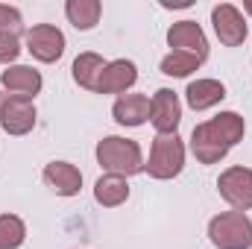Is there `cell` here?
<instances>
[{
    "instance_id": "6da1fadb",
    "label": "cell",
    "mask_w": 252,
    "mask_h": 249,
    "mask_svg": "<svg viewBox=\"0 0 252 249\" xmlns=\"http://www.w3.org/2000/svg\"><path fill=\"white\" fill-rule=\"evenodd\" d=\"M97 161L103 170L115 173V176H135L144 170V156L138 141H129L121 135H109L97 144Z\"/></svg>"
},
{
    "instance_id": "7a4b0ae2",
    "label": "cell",
    "mask_w": 252,
    "mask_h": 249,
    "mask_svg": "<svg viewBox=\"0 0 252 249\" xmlns=\"http://www.w3.org/2000/svg\"><path fill=\"white\" fill-rule=\"evenodd\" d=\"M208 238L217 249H250L252 247V220L244 211H223L211 217Z\"/></svg>"
},
{
    "instance_id": "3957f363",
    "label": "cell",
    "mask_w": 252,
    "mask_h": 249,
    "mask_svg": "<svg viewBox=\"0 0 252 249\" xmlns=\"http://www.w3.org/2000/svg\"><path fill=\"white\" fill-rule=\"evenodd\" d=\"M185 167V144L179 135H158L153 141L150 158L144 161V170L153 179H173Z\"/></svg>"
},
{
    "instance_id": "277c9868",
    "label": "cell",
    "mask_w": 252,
    "mask_h": 249,
    "mask_svg": "<svg viewBox=\"0 0 252 249\" xmlns=\"http://www.w3.org/2000/svg\"><path fill=\"white\" fill-rule=\"evenodd\" d=\"M220 196L235 208V211H250L252 208V170L250 167H229L217 179Z\"/></svg>"
},
{
    "instance_id": "5b68a950",
    "label": "cell",
    "mask_w": 252,
    "mask_h": 249,
    "mask_svg": "<svg viewBox=\"0 0 252 249\" xmlns=\"http://www.w3.org/2000/svg\"><path fill=\"white\" fill-rule=\"evenodd\" d=\"M211 24H214L217 38H220L226 47H238V44H244L247 35H250L241 9L232 6V3H220V6H214V9H211Z\"/></svg>"
},
{
    "instance_id": "8992f818",
    "label": "cell",
    "mask_w": 252,
    "mask_h": 249,
    "mask_svg": "<svg viewBox=\"0 0 252 249\" xmlns=\"http://www.w3.org/2000/svg\"><path fill=\"white\" fill-rule=\"evenodd\" d=\"M27 50L38 62H59L64 53V35L53 24H35L27 30Z\"/></svg>"
},
{
    "instance_id": "52a82bcc",
    "label": "cell",
    "mask_w": 252,
    "mask_h": 249,
    "mask_svg": "<svg viewBox=\"0 0 252 249\" xmlns=\"http://www.w3.org/2000/svg\"><path fill=\"white\" fill-rule=\"evenodd\" d=\"M150 121L158 129V135H176V126L182 121V106L176 91L170 88H158L156 97L150 100Z\"/></svg>"
},
{
    "instance_id": "ba28073f",
    "label": "cell",
    "mask_w": 252,
    "mask_h": 249,
    "mask_svg": "<svg viewBox=\"0 0 252 249\" xmlns=\"http://www.w3.org/2000/svg\"><path fill=\"white\" fill-rule=\"evenodd\" d=\"M167 44L179 53L196 56L199 62H205V56H208V38H205V32L196 21H176L167 30Z\"/></svg>"
},
{
    "instance_id": "9c48e42d",
    "label": "cell",
    "mask_w": 252,
    "mask_h": 249,
    "mask_svg": "<svg viewBox=\"0 0 252 249\" xmlns=\"http://www.w3.org/2000/svg\"><path fill=\"white\" fill-rule=\"evenodd\" d=\"M0 126H3L6 135H27L35 126V106H32V100L6 97L3 112H0Z\"/></svg>"
},
{
    "instance_id": "30bf717a",
    "label": "cell",
    "mask_w": 252,
    "mask_h": 249,
    "mask_svg": "<svg viewBox=\"0 0 252 249\" xmlns=\"http://www.w3.org/2000/svg\"><path fill=\"white\" fill-rule=\"evenodd\" d=\"M0 85L9 91V97H24L32 100L41 91V73L27 64H12L0 73Z\"/></svg>"
},
{
    "instance_id": "8fae6325",
    "label": "cell",
    "mask_w": 252,
    "mask_h": 249,
    "mask_svg": "<svg viewBox=\"0 0 252 249\" xmlns=\"http://www.w3.org/2000/svg\"><path fill=\"white\" fill-rule=\"evenodd\" d=\"M138 79V67L129 59H115V62H106L100 79H97V94H124L126 88H132Z\"/></svg>"
},
{
    "instance_id": "7c38bea8",
    "label": "cell",
    "mask_w": 252,
    "mask_h": 249,
    "mask_svg": "<svg viewBox=\"0 0 252 249\" xmlns=\"http://www.w3.org/2000/svg\"><path fill=\"white\" fill-rule=\"evenodd\" d=\"M190 153L202 164H217L220 158H226L229 147L214 138V132L208 129V124H199V126H193V132H190Z\"/></svg>"
},
{
    "instance_id": "4fadbf2b",
    "label": "cell",
    "mask_w": 252,
    "mask_h": 249,
    "mask_svg": "<svg viewBox=\"0 0 252 249\" xmlns=\"http://www.w3.org/2000/svg\"><path fill=\"white\" fill-rule=\"evenodd\" d=\"M121 126H141L150 121V97L147 94H121L112 109Z\"/></svg>"
},
{
    "instance_id": "5bb4252c",
    "label": "cell",
    "mask_w": 252,
    "mask_h": 249,
    "mask_svg": "<svg viewBox=\"0 0 252 249\" xmlns=\"http://www.w3.org/2000/svg\"><path fill=\"white\" fill-rule=\"evenodd\" d=\"M44 182L53 187L59 196H76L82 187V173L67 161H50L44 167Z\"/></svg>"
},
{
    "instance_id": "9a60e30c",
    "label": "cell",
    "mask_w": 252,
    "mask_h": 249,
    "mask_svg": "<svg viewBox=\"0 0 252 249\" xmlns=\"http://www.w3.org/2000/svg\"><path fill=\"white\" fill-rule=\"evenodd\" d=\"M185 97H188V106L193 112H205V109L217 106L226 97V85L217 82V79H196V82L188 85Z\"/></svg>"
},
{
    "instance_id": "2e32d148",
    "label": "cell",
    "mask_w": 252,
    "mask_h": 249,
    "mask_svg": "<svg viewBox=\"0 0 252 249\" xmlns=\"http://www.w3.org/2000/svg\"><path fill=\"white\" fill-rule=\"evenodd\" d=\"M208 129L214 132V138L220 141V144H226L229 150L244 138V132H247V124H244V118L238 115V112H220L217 118H211V121H205Z\"/></svg>"
},
{
    "instance_id": "e0dca14e",
    "label": "cell",
    "mask_w": 252,
    "mask_h": 249,
    "mask_svg": "<svg viewBox=\"0 0 252 249\" xmlns=\"http://www.w3.org/2000/svg\"><path fill=\"white\" fill-rule=\"evenodd\" d=\"M94 199L103 205V208H118L129 199V182L124 176H115V173H106L97 179L94 185Z\"/></svg>"
},
{
    "instance_id": "ac0fdd59",
    "label": "cell",
    "mask_w": 252,
    "mask_h": 249,
    "mask_svg": "<svg viewBox=\"0 0 252 249\" xmlns=\"http://www.w3.org/2000/svg\"><path fill=\"white\" fill-rule=\"evenodd\" d=\"M103 67H106L103 56H97V53H79L73 59V82L79 88H85V91H94Z\"/></svg>"
},
{
    "instance_id": "d6986e66",
    "label": "cell",
    "mask_w": 252,
    "mask_h": 249,
    "mask_svg": "<svg viewBox=\"0 0 252 249\" xmlns=\"http://www.w3.org/2000/svg\"><path fill=\"white\" fill-rule=\"evenodd\" d=\"M100 12H103L100 0H67V3H64V15H67V21H70L76 30H91V27H97Z\"/></svg>"
},
{
    "instance_id": "ffe728a7",
    "label": "cell",
    "mask_w": 252,
    "mask_h": 249,
    "mask_svg": "<svg viewBox=\"0 0 252 249\" xmlns=\"http://www.w3.org/2000/svg\"><path fill=\"white\" fill-rule=\"evenodd\" d=\"M27 241V226L18 214H0V249H18Z\"/></svg>"
},
{
    "instance_id": "44dd1931",
    "label": "cell",
    "mask_w": 252,
    "mask_h": 249,
    "mask_svg": "<svg viewBox=\"0 0 252 249\" xmlns=\"http://www.w3.org/2000/svg\"><path fill=\"white\" fill-rule=\"evenodd\" d=\"M199 64H202V62H199L196 56H190V53L170 50V53L161 59V73H167V76H190Z\"/></svg>"
},
{
    "instance_id": "7402d4cb",
    "label": "cell",
    "mask_w": 252,
    "mask_h": 249,
    "mask_svg": "<svg viewBox=\"0 0 252 249\" xmlns=\"http://www.w3.org/2000/svg\"><path fill=\"white\" fill-rule=\"evenodd\" d=\"M21 53V41L15 32H0V64H9L18 59Z\"/></svg>"
},
{
    "instance_id": "603a6c76",
    "label": "cell",
    "mask_w": 252,
    "mask_h": 249,
    "mask_svg": "<svg viewBox=\"0 0 252 249\" xmlns=\"http://www.w3.org/2000/svg\"><path fill=\"white\" fill-rule=\"evenodd\" d=\"M18 30H21V12L15 6L0 3V32H15L18 35Z\"/></svg>"
},
{
    "instance_id": "cb8c5ba5",
    "label": "cell",
    "mask_w": 252,
    "mask_h": 249,
    "mask_svg": "<svg viewBox=\"0 0 252 249\" xmlns=\"http://www.w3.org/2000/svg\"><path fill=\"white\" fill-rule=\"evenodd\" d=\"M244 12H250L252 15V0H244Z\"/></svg>"
},
{
    "instance_id": "d4e9b609",
    "label": "cell",
    "mask_w": 252,
    "mask_h": 249,
    "mask_svg": "<svg viewBox=\"0 0 252 249\" xmlns=\"http://www.w3.org/2000/svg\"><path fill=\"white\" fill-rule=\"evenodd\" d=\"M3 103H6V97H3V94H0V112H3Z\"/></svg>"
}]
</instances>
